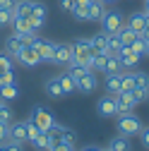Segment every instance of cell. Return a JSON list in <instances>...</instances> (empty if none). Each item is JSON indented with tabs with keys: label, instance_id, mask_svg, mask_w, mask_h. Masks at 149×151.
Here are the masks:
<instances>
[{
	"label": "cell",
	"instance_id": "cell-9",
	"mask_svg": "<svg viewBox=\"0 0 149 151\" xmlns=\"http://www.w3.org/2000/svg\"><path fill=\"white\" fill-rule=\"evenodd\" d=\"M118 60H120L123 70H135L137 63H140V55H137L132 48H130V46H120V50H118Z\"/></svg>",
	"mask_w": 149,
	"mask_h": 151
},
{
	"label": "cell",
	"instance_id": "cell-47",
	"mask_svg": "<svg viewBox=\"0 0 149 151\" xmlns=\"http://www.w3.org/2000/svg\"><path fill=\"white\" fill-rule=\"evenodd\" d=\"M144 10H149V0H144Z\"/></svg>",
	"mask_w": 149,
	"mask_h": 151
},
{
	"label": "cell",
	"instance_id": "cell-14",
	"mask_svg": "<svg viewBox=\"0 0 149 151\" xmlns=\"http://www.w3.org/2000/svg\"><path fill=\"white\" fill-rule=\"evenodd\" d=\"M24 46H27L24 39H22V36H17V34H12V36H7V39H5V53L10 55L12 60L20 55V50H22Z\"/></svg>",
	"mask_w": 149,
	"mask_h": 151
},
{
	"label": "cell",
	"instance_id": "cell-29",
	"mask_svg": "<svg viewBox=\"0 0 149 151\" xmlns=\"http://www.w3.org/2000/svg\"><path fill=\"white\" fill-rule=\"evenodd\" d=\"M132 74H135V89L149 91V74L147 72H132Z\"/></svg>",
	"mask_w": 149,
	"mask_h": 151
},
{
	"label": "cell",
	"instance_id": "cell-42",
	"mask_svg": "<svg viewBox=\"0 0 149 151\" xmlns=\"http://www.w3.org/2000/svg\"><path fill=\"white\" fill-rule=\"evenodd\" d=\"M58 7H60L63 12H72V7H74V0H60V3H58Z\"/></svg>",
	"mask_w": 149,
	"mask_h": 151
},
{
	"label": "cell",
	"instance_id": "cell-18",
	"mask_svg": "<svg viewBox=\"0 0 149 151\" xmlns=\"http://www.w3.org/2000/svg\"><path fill=\"white\" fill-rule=\"evenodd\" d=\"M87 12H89V22H101L103 14H106V3H101V0H91Z\"/></svg>",
	"mask_w": 149,
	"mask_h": 151
},
{
	"label": "cell",
	"instance_id": "cell-19",
	"mask_svg": "<svg viewBox=\"0 0 149 151\" xmlns=\"http://www.w3.org/2000/svg\"><path fill=\"white\" fill-rule=\"evenodd\" d=\"M106 91L111 96H116V93L123 91V72L120 74H106Z\"/></svg>",
	"mask_w": 149,
	"mask_h": 151
},
{
	"label": "cell",
	"instance_id": "cell-6",
	"mask_svg": "<svg viewBox=\"0 0 149 151\" xmlns=\"http://www.w3.org/2000/svg\"><path fill=\"white\" fill-rule=\"evenodd\" d=\"M101 24H103V31H106V34H118V31L125 27V19H123L120 12H113V10L108 12V10H106Z\"/></svg>",
	"mask_w": 149,
	"mask_h": 151
},
{
	"label": "cell",
	"instance_id": "cell-48",
	"mask_svg": "<svg viewBox=\"0 0 149 151\" xmlns=\"http://www.w3.org/2000/svg\"><path fill=\"white\" fill-rule=\"evenodd\" d=\"M101 3H116V0H101Z\"/></svg>",
	"mask_w": 149,
	"mask_h": 151
},
{
	"label": "cell",
	"instance_id": "cell-34",
	"mask_svg": "<svg viewBox=\"0 0 149 151\" xmlns=\"http://www.w3.org/2000/svg\"><path fill=\"white\" fill-rule=\"evenodd\" d=\"M12 58H10V55L7 53H0V74H3V72H10L12 70Z\"/></svg>",
	"mask_w": 149,
	"mask_h": 151
},
{
	"label": "cell",
	"instance_id": "cell-39",
	"mask_svg": "<svg viewBox=\"0 0 149 151\" xmlns=\"http://www.w3.org/2000/svg\"><path fill=\"white\" fill-rule=\"evenodd\" d=\"M140 142H142L144 149H149V127H142L140 129Z\"/></svg>",
	"mask_w": 149,
	"mask_h": 151
},
{
	"label": "cell",
	"instance_id": "cell-36",
	"mask_svg": "<svg viewBox=\"0 0 149 151\" xmlns=\"http://www.w3.org/2000/svg\"><path fill=\"white\" fill-rule=\"evenodd\" d=\"M0 151H22V144L20 142H12V139L0 142Z\"/></svg>",
	"mask_w": 149,
	"mask_h": 151
},
{
	"label": "cell",
	"instance_id": "cell-33",
	"mask_svg": "<svg viewBox=\"0 0 149 151\" xmlns=\"http://www.w3.org/2000/svg\"><path fill=\"white\" fill-rule=\"evenodd\" d=\"M132 89H135V74L123 72V91H132Z\"/></svg>",
	"mask_w": 149,
	"mask_h": 151
},
{
	"label": "cell",
	"instance_id": "cell-49",
	"mask_svg": "<svg viewBox=\"0 0 149 151\" xmlns=\"http://www.w3.org/2000/svg\"><path fill=\"white\" fill-rule=\"evenodd\" d=\"M99 151H111V149H108V146H106V149H99Z\"/></svg>",
	"mask_w": 149,
	"mask_h": 151
},
{
	"label": "cell",
	"instance_id": "cell-35",
	"mask_svg": "<svg viewBox=\"0 0 149 151\" xmlns=\"http://www.w3.org/2000/svg\"><path fill=\"white\" fill-rule=\"evenodd\" d=\"M130 48H132V50L140 55V58H142V55H144V50H147V41L142 39V36H137V39H135V43L130 46Z\"/></svg>",
	"mask_w": 149,
	"mask_h": 151
},
{
	"label": "cell",
	"instance_id": "cell-11",
	"mask_svg": "<svg viewBox=\"0 0 149 151\" xmlns=\"http://www.w3.org/2000/svg\"><path fill=\"white\" fill-rule=\"evenodd\" d=\"M135 106H137V103L132 101V93H130V91H120V93H116V110H118V115L132 113Z\"/></svg>",
	"mask_w": 149,
	"mask_h": 151
},
{
	"label": "cell",
	"instance_id": "cell-22",
	"mask_svg": "<svg viewBox=\"0 0 149 151\" xmlns=\"http://www.w3.org/2000/svg\"><path fill=\"white\" fill-rule=\"evenodd\" d=\"M58 82H60V89H63V96H70V93L77 91V84H74V79L70 77L67 72H65V74H60Z\"/></svg>",
	"mask_w": 149,
	"mask_h": 151
},
{
	"label": "cell",
	"instance_id": "cell-10",
	"mask_svg": "<svg viewBox=\"0 0 149 151\" xmlns=\"http://www.w3.org/2000/svg\"><path fill=\"white\" fill-rule=\"evenodd\" d=\"M70 63H72V43H55L53 65H63V67H67Z\"/></svg>",
	"mask_w": 149,
	"mask_h": 151
},
{
	"label": "cell",
	"instance_id": "cell-25",
	"mask_svg": "<svg viewBox=\"0 0 149 151\" xmlns=\"http://www.w3.org/2000/svg\"><path fill=\"white\" fill-rule=\"evenodd\" d=\"M123 72V65L118 60V55H108L106 60V67H103V74H120Z\"/></svg>",
	"mask_w": 149,
	"mask_h": 151
},
{
	"label": "cell",
	"instance_id": "cell-16",
	"mask_svg": "<svg viewBox=\"0 0 149 151\" xmlns=\"http://www.w3.org/2000/svg\"><path fill=\"white\" fill-rule=\"evenodd\" d=\"M125 27H130V29H132L137 36L147 29V17H144V12H132V14H130L127 17V22H125Z\"/></svg>",
	"mask_w": 149,
	"mask_h": 151
},
{
	"label": "cell",
	"instance_id": "cell-4",
	"mask_svg": "<svg viewBox=\"0 0 149 151\" xmlns=\"http://www.w3.org/2000/svg\"><path fill=\"white\" fill-rule=\"evenodd\" d=\"M48 137H51V144H60V142L74 144V139H77V134H74L70 127H63V125H58V122L48 129Z\"/></svg>",
	"mask_w": 149,
	"mask_h": 151
},
{
	"label": "cell",
	"instance_id": "cell-30",
	"mask_svg": "<svg viewBox=\"0 0 149 151\" xmlns=\"http://www.w3.org/2000/svg\"><path fill=\"white\" fill-rule=\"evenodd\" d=\"M87 7H89V5H74L70 14H72L77 22H89V12H87Z\"/></svg>",
	"mask_w": 149,
	"mask_h": 151
},
{
	"label": "cell",
	"instance_id": "cell-37",
	"mask_svg": "<svg viewBox=\"0 0 149 151\" xmlns=\"http://www.w3.org/2000/svg\"><path fill=\"white\" fill-rule=\"evenodd\" d=\"M130 93H132V101H135V103H142V101H147V91H142V89H132Z\"/></svg>",
	"mask_w": 149,
	"mask_h": 151
},
{
	"label": "cell",
	"instance_id": "cell-28",
	"mask_svg": "<svg viewBox=\"0 0 149 151\" xmlns=\"http://www.w3.org/2000/svg\"><path fill=\"white\" fill-rule=\"evenodd\" d=\"M17 96H20V89H17L14 84H3L0 86V99L3 101H14Z\"/></svg>",
	"mask_w": 149,
	"mask_h": 151
},
{
	"label": "cell",
	"instance_id": "cell-24",
	"mask_svg": "<svg viewBox=\"0 0 149 151\" xmlns=\"http://www.w3.org/2000/svg\"><path fill=\"white\" fill-rule=\"evenodd\" d=\"M46 93H48V96L51 99H60L63 96V89H60V82H58V77H51L48 82H46Z\"/></svg>",
	"mask_w": 149,
	"mask_h": 151
},
{
	"label": "cell",
	"instance_id": "cell-1",
	"mask_svg": "<svg viewBox=\"0 0 149 151\" xmlns=\"http://www.w3.org/2000/svg\"><path fill=\"white\" fill-rule=\"evenodd\" d=\"M142 129V120L135 115V113H125V115H118V134L123 137H135Z\"/></svg>",
	"mask_w": 149,
	"mask_h": 151
},
{
	"label": "cell",
	"instance_id": "cell-17",
	"mask_svg": "<svg viewBox=\"0 0 149 151\" xmlns=\"http://www.w3.org/2000/svg\"><path fill=\"white\" fill-rule=\"evenodd\" d=\"M10 27L14 29V34H17V36H36V29H34L27 19H22V17H14Z\"/></svg>",
	"mask_w": 149,
	"mask_h": 151
},
{
	"label": "cell",
	"instance_id": "cell-44",
	"mask_svg": "<svg viewBox=\"0 0 149 151\" xmlns=\"http://www.w3.org/2000/svg\"><path fill=\"white\" fill-rule=\"evenodd\" d=\"M91 0H74V5H89Z\"/></svg>",
	"mask_w": 149,
	"mask_h": 151
},
{
	"label": "cell",
	"instance_id": "cell-8",
	"mask_svg": "<svg viewBox=\"0 0 149 151\" xmlns=\"http://www.w3.org/2000/svg\"><path fill=\"white\" fill-rule=\"evenodd\" d=\"M14 60L20 63V65H24V67H36V65L41 63V55L36 53V48H34V46H24Z\"/></svg>",
	"mask_w": 149,
	"mask_h": 151
},
{
	"label": "cell",
	"instance_id": "cell-13",
	"mask_svg": "<svg viewBox=\"0 0 149 151\" xmlns=\"http://www.w3.org/2000/svg\"><path fill=\"white\" fill-rule=\"evenodd\" d=\"M96 113L99 115H103V118H113V115H118V110H116V96H103V99H99L96 101Z\"/></svg>",
	"mask_w": 149,
	"mask_h": 151
},
{
	"label": "cell",
	"instance_id": "cell-12",
	"mask_svg": "<svg viewBox=\"0 0 149 151\" xmlns=\"http://www.w3.org/2000/svg\"><path fill=\"white\" fill-rule=\"evenodd\" d=\"M10 139L12 142H20V144H24V142H29V129H27V120H12L10 122Z\"/></svg>",
	"mask_w": 149,
	"mask_h": 151
},
{
	"label": "cell",
	"instance_id": "cell-31",
	"mask_svg": "<svg viewBox=\"0 0 149 151\" xmlns=\"http://www.w3.org/2000/svg\"><path fill=\"white\" fill-rule=\"evenodd\" d=\"M12 120H14V113H12V108H10V103L5 101L3 106H0V122H7V125H10Z\"/></svg>",
	"mask_w": 149,
	"mask_h": 151
},
{
	"label": "cell",
	"instance_id": "cell-21",
	"mask_svg": "<svg viewBox=\"0 0 149 151\" xmlns=\"http://www.w3.org/2000/svg\"><path fill=\"white\" fill-rule=\"evenodd\" d=\"M31 142V146L34 149H39V151H51V137H48V132H39V134H36L34 139H29Z\"/></svg>",
	"mask_w": 149,
	"mask_h": 151
},
{
	"label": "cell",
	"instance_id": "cell-32",
	"mask_svg": "<svg viewBox=\"0 0 149 151\" xmlns=\"http://www.w3.org/2000/svg\"><path fill=\"white\" fill-rule=\"evenodd\" d=\"M12 19H14V12H12V10H0V29H3V27H10Z\"/></svg>",
	"mask_w": 149,
	"mask_h": 151
},
{
	"label": "cell",
	"instance_id": "cell-38",
	"mask_svg": "<svg viewBox=\"0 0 149 151\" xmlns=\"http://www.w3.org/2000/svg\"><path fill=\"white\" fill-rule=\"evenodd\" d=\"M7 139H10V125L0 122V142H7Z\"/></svg>",
	"mask_w": 149,
	"mask_h": 151
},
{
	"label": "cell",
	"instance_id": "cell-23",
	"mask_svg": "<svg viewBox=\"0 0 149 151\" xmlns=\"http://www.w3.org/2000/svg\"><path fill=\"white\" fill-rule=\"evenodd\" d=\"M12 12H14V17H22V19H27V17L31 14V0H17Z\"/></svg>",
	"mask_w": 149,
	"mask_h": 151
},
{
	"label": "cell",
	"instance_id": "cell-15",
	"mask_svg": "<svg viewBox=\"0 0 149 151\" xmlns=\"http://www.w3.org/2000/svg\"><path fill=\"white\" fill-rule=\"evenodd\" d=\"M74 84H77V91H80V93H84V96L94 93V91H96V86H99V82H96V74H94V72H89L87 77L77 79Z\"/></svg>",
	"mask_w": 149,
	"mask_h": 151
},
{
	"label": "cell",
	"instance_id": "cell-51",
	"mask_svg": "<svg viewBox=\"0 0 149 151\" xmlns=\"http://www.w3.org/2000/svg\"><path fill=\"white\" fill-rule=\"evenodd\" d=\"M147 101H149V91H147Z\"/></svg>",
	"mask_w": 149,
	"mask_h": 151
},
{
	"label": "cell",
	"instance_id": "cell-3",
	"mask_svg": "<svg viewBox=\"0 0 149 151\" xmlns=\"http://www.w3.org/2000/svg\"><path fill=\"white\" fill-rule=\"evenodd\" d=\"M72 60H74V63H82V65H89V60H91L89 39H77V41H72Z\"/></svg>",
	"mask_w": 149,
	"mask_h": 151
},
{
	"label": "cell",
	"instance_id": "cell-46",
	"mask_svg": "<svg viewBox=\"0 0 149 151\" xmlns=\"http://www.w3.org/2000/svg\"><path fill=\"white\" fill-rule=\"evenodd\" d=\"M144 12V17H147V27H149V10H142Z\"/></svg>",
	"mask_w": 149,
	"mask_h": 151
},
{
	"label": "cell",
	"instance_id": "cell-40",
	"mask_svg": "<svg viewBox=\"0 0 149 151\" xmlns=\"http://www.w3.org/2000/svg\"><path fill=\"white\" fill-rule=\"evenodd\" d=\"M51 151H74V144H65V142H60V144H53Z\"/></svg>",
	"mask_w": 149,
	"mask_h": 151
},
{
	"label": "cell",
	"instance_id": "cell-26",
	"mask_svg": "<svg viewBox=\"0 0 149 151\" xmlns=\"http://www.w3.org/2000/svg\"><path fill=\"white\" fill-rule=\"evenodd\" d=\"M116 36H118V41H120L123 46H132V43H135V39H137V34L130 29V27H123Z\"/></svg>",
	"mask_w": 149,
	"mask_h": 151
},
{
	"label": "cell",
	"instance_id": "cell-43",
	"mask_svg": "<svg viewBox=\"0 0 149 151\" xmlns=\"http://www.w3.org/2000/svg\"><path fill=\"white\" fill-rule=\"evenodd\" d=\"M17 0H0V10H14Z\"/></svg>",
	"mask_w": 149,
	"mask_h": 151
},
{
	"label": "cell",
	"instance_id": "cell-27",
	"mask_svg": "<svg viewBox=\"0 0 149 151\" xmlns=\"http://www.w3.org/2000/svg\"><path fill=\"white\" fill-rule=\"evenodd\" d=\"M108 149H111V151H130V139H127V137H123V134H118V137L111 139Z\"/></svg>",
	"mask_w": 149,
	"mask_h": 151
},
{
	"label": "cell",
	"instance_id": "cell-7",
	"mask_svg": "<svg viewBox=\"0 0 149 151\" xmlns=\"http://www.w3.org/2000/svg\"><path fill=\"white\" fill-rule=\"evenodd\" d=\"M31 46L36 48V53L41 55V63H53V55H55V43H53V41L41 39V36H36Z\"/></svg>",
	"mask_w": 149,
	"mask_h": 151
},
{
	"label": "cell",
	"instance_id": "cell-41",
	"mask_svg": "<svg viewBox=\"0 0 149 151\" xmlns=\"http://www.w3.org/2000/svg\"><path fill=\"white\" fill-rule=\"evenodd\" d=\"M0 84H14V72H3L0 74Z\"/></svg>",
	"mask_w": 149,
	"mask_h": 151
},
{
	"label": "cell",
	"instance_id": "cell-20",
	"mask_svg": "<svg viewBox=\"0 0 149 151\" xmlns=\"http://www.w3.org/2000/svg\"><path fill=\"white\" fill-rule=\"evenodd\" d=\"M89 72H91V67H89V65H82V63H74V60H72V63L67 65V74H70L74 82L82 79V77H87Z\"/></svg>",
	"mask_w": 149,
	"mask_h": 151
},
{
	"label": "cell",
	"instance_id": "cell-5",
	"mask_svg": "<svg viewBox=\"0 0 149 151\" xmlns=\"http://www.w3.org/2000/svg\"><path fill=\"white\" fill-rule=\"evenodd\" d=\"M46 19H48V7H46V5H41V3H34V0H31V14L27 17V22H29L36 31H39V29L46 24Z\"/></svg>",
	"mask_w": 149,
	"mask_h": 151
},
{
	"label": "cell",
	"instance_id": "cell-45",
	"mask_svg": "<svg viewBox=\"0 0 149 151\" xmlns=\"http://www.w3.org/2000/svg\"><path fill=\"white\" fill-rule=\"evenodd\" d=\"M82 151H99V146H84Z\"/></svg>",
	"mask_w": 149,
	"mask_h": 151
},
{
	"label": "cell",
	"instance_id": "cell-50",
	"mask_svg": "<svg viewBox=\"0 0 149 151\" xmlns=\"http://www.w3.org/2000/svg\"><path fill=\"white\" fill-rule=\"evenodd\" d=\"M3 103H5V101H3V99H0V106H3Z\"/></svg>",
	"mask_w": 149,
	"mask_h": 151
},
{
	"label": "cell",
	"instance_id": "cell-2",
	"mask_svg": "<svg viewBox=\"0 0 149 151\" xmlns=\"http://www.w3.org/2000/svg\"><path fill=\"white\" fill-rule=\"evenodd\" d=\"M29 120H31L36 127H39L41 132H48V129L55 125V118H53V113H51L48 108H43V106H36V108L31 110Z\"/></svg>",
	"mask_w": 149,
	"mask_h": 151
}]
</instances>
